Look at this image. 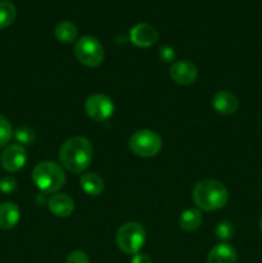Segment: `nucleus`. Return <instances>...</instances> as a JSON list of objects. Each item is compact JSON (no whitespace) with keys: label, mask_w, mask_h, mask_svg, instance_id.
Masks as SVG:
<instances>
[{"label":"nucleus","mask_w":262,"mask_h":263,"mask_svg":"<svg viewBox=\"0 0 262 263\" xmlns=\"http://www.w3.org/2000/svg\"><path fill=\"white\" fill-rule=\"evenodd\" d=\"M59 162L72 174L84 172L91 163L92 145L89 139L74 136L62 144L59 149Z\"/></svg>","instance_id":"obj_1"},{"label":"nucleus","mask_w":262,"mask_h":263,"mask_svg":"<svg viewBox=\"0 0 262 263\" xmlns=\"http://www.w3.org/2000/svg\"><path fill=\"white\" fill-rule=\"evenodd\" d=\"M192 197L198 210L212 212L225 207L229 199V192L220 181L202 180L194 186Z\"/></svg>","instance_id":"obj_2"},{"label":"nucleus","mask_w":262,"mask_h":263,"mask_svg":"<svg viewBox=\"0 0 262 263\" xmlns=\"http://www.w3.org/2000/svg\"><path fill=\"white\" fill-rule=\"evenodd\" d=\"M32 181L39 190L46 194L57 193L66 182L64 170L53 161H44L32 170Z\"/></svg>","instance_id":"obj_3"},{"label":"nucleus","mask_w":262,"mask_h":263,"mask_svg":"<svg viewBox=\"0 0 262 263\" xmlns=\"http://www.w3.org/2000/svg\"><path fill=\"white\" fill-rule=\"evenodd\" d=\"M146 234L143 226L138 222H126L116 234V244L126 254H136L145 243Z\"/></svg>","instance_id":"obj_4"},{"label":"nucleus","mask_w":262,"mask_h":263,"mask_svg":"<svg viewBox=\"0 0 262 263\" xmlns=\"http://www.w3.org/2000/svg\"><path fill=\"white\" fill-rule=\"evenodd\" d=\"M128 148L135 156L151 158L157 156L162 149V139L152 130H139L131 135Z\"/></svg>","instance_id":"obj_5"},{"label":"nucleus","mask_w":262,"mask_h":263,"mask_svg":"<svg viewBox=\"0 0 262 263\" xmlns=\"http://www.w3.org/2000/svg\"><path fill=\"white\" fill-rule=\"evenodd\" d=\"M74 55L77 61L86 67H98L104 59L103 45L92 36H82L74 45Z\"/></svg>","instance_id":"obj_6"},{"label":"nucleus","mask_w":262,"mask_h":263,"mask_svg":"<svg viewBox=\"0 0 262 263\" xmlns=\"http://www.w3.org/2000/svg\"><path fill=\"white\" fill-rule=\"evenodd\" d=\"M85 112L95 122H105L113 116L115 105L107 95L94 94L85 102Z\"/></svg>","instance_id":"obj_7"},{"label":"nucleus","mask_w":262,"mask_h":263,"mask_svg":"<svg viewBox=\"0 0 262 263\" xmlns=\"http://www.w3.org/2000/svg\"><path fill=\"white\" fill-rule=\"evenodd\" d=\"M27 161V154L26 149L20 144H13L8 148L4 149V152L0 156V163L2 167L8 172H17L26 164Z\"/></svg>","instance_id":"obj_8"},{"label":"nucleus","mask_w":262,"mask_h":263,"mask_svg":"<svg viewBox=\"0 0 262 263\" xmlns=\"http://www.w3.org/2000/svg\"><path fill=\"white\" fill-rule=\"evenodd\" d=\"M130 40L139 48H149L158 41V32L148 23H138L131 28Z\"/></svg>","instance_id":"obj_9"},{"label":"nucleus","mask_w":262,"mask_h":263,"mask_svg":"<svg viewBox=\"0 0 262 263\" xmlns=\"http://www.w3.org/2000/svg\"><path fill=\"white\" fill-rule=\"evenodd\" d=\"M170 77L179 85H192L198 77V69L188 61L175 62L170 68Z\"/></svg>","instance_id":"obj_10"},{"label":"nucleus","mask_w":262,"mask_h":263,"mask_svg":"<svg viewBox=\"0 0 262 263\" xmlns=\"http://www.w3.org/2000/svg\"><path fill=\"white\" fill-rule=\"evenodd\" d=\"M212 107L220 115L230 116L238 110L239 100L233 92L217 91L212 98Z\"/></svg>","instance_id":"obj_11"},{"label":"nucleus","mask_w":262,"mask_h":263,"mask_svg":"<svg viewBox=\"0 0 262 263\" xmlns=\"http://www.w3.org/2000/svg\"><path fill=\"white\" fill-rule=\"evenodd\" d=\"M49 211L55 217H69L73 213L74 202L69 195L67 194H53L49 198L48 202Z\"/></svg>","instance_id":"obj_12"},{"label":"nucleus","mask_w":262,"mask_h":263,"mask_svg":"<svg viewBox=\"0 0 262 263\" xmlns=\"http://www.w3.org/2000/svg\"><path fill=\"white\" fill-rule=\"evenodd\" d=\"M21 211L17 204L7 202L0 204V230H10L20 222Z\"/></svg>","instance_id":"obj_13"},{"label":"nucleus","mask_w":262,"mask_h":263,"mask_svg":"<svg viewBox=\"0 0 262 263\" xmlns=\"http://www.w3.org/2000/svg\"><path fill=\"white\" fill-rule=\"evenodd\" d=\"M238 254L235 248L228 243H220L211 249L207 263H235Z\"/></svg>","instance_id":"obj_14"},{"label":"nucleus","mask_w":262,"mask_h":263,"mask_svg":"<svg viewBox=\"0 0 262 263\" xmlns=\"http://www.w3.org/2000/svg\"><path fill=\"white\" fill-rule=\"evenodd\" d=\"M80 185H81L82 190L91 197H98L104 190V181L99 175L94 174V172H87V174L82 175L80 177Z\"/></svg>","instance_id":"obj_15"},{"label":"nucleus","mask_w":262,"mask_h":263,"mask_svg":"<svg viewBox=\"0 0 262 263\" xmlns=\"http://www.w3.org/2000/svg\"><path fill=\"white\" fill-rule=\"evenodd\" d=\"M203 221L202 212L197 208H189L180 216L179 225L185 231H195L200 228Z\"/></svg>","instance_id":"obj_16"},{"label":"nucleus","mask_w":262,"mask_h":263,"mask_svg":"<svg viewBox=\"0 0 262 263\" xmlns=\"http://www.w3.org/2000/svg\"><path fill=\"white\" fill-rule=\"evenodd\" d=\"M54 33H55V37L58 41L64 44H71L77 39V27L72 22L64 21V22L58 23L55 26Z\"/></svg>","instance_id":"obj_17"},{"label":"nucleus","mask_w":262,"mask_h":263,"mask_svg":"<svg viewBox=\"0 0 262 263\" xmlns=\"http://www.w3.org/2000/svg\"><path fill=\"white\" fill-rule=\"evenodd\" d=\"M15 17H17V9L14 4L8 0H2L0 2V30L12 25Z\"/></svg>","instance_id":"obj_18"},{"label":"nucleus","mask_w":262,"mask_h":263,"mask_svg":"<svg viewBox=\"0 0 262 263\" xmlns=\"http://www.w3.org/2000/svg\"><path fill=\"white\" fill-rule=\"evenodd\" d=\"M234 233H235V230H234L233 223L228 220L220 221L215 229L216 236H217L218 240H221L222 243H226L228 240H230L234 236Z\"/></svg>","instance_id":"obj_19"},{"label":"nucleus","mask_w":262,"mask_h":263,"mask_svg":"<svg viewBox=\"0 0 262 263\" xmlns=\"http://www.w3.org/2000/svg\"><path fill=\"white\" fill-rule=\"evenodd\" d=\"M12 136L13 130L9 121H8L4 116L0 115V148L7 145L10 141V139H12Z\"/></svg>","instance_id":"obj_20"},{"label":"nucleus","mask_w":262,"mask_h":263,"mask_svg":"<svg viewBox=\"0 0 262 263\" xmlns=\"http://www.w3.org/2000/svg\"><path fill=\"white\" fill-rule=\"evenodd\" d=\"M14 138L21 144H32L35 141V133L31 128L23 126L14 131Z\"/></svg>","instance_id":"obj_21"},{"label":"nucleus","mask_w":262,"mask_h":263,"mask_svg":"<svg viewBox=\"0 0 262 263\" xmlns=\"http://www.w3.org/2000/svg\"><path fill=\"white\" fill-rule=\"evenodd\" d=\"M17 189V181H15L13 177H3L0 180V192L4 193V194H10L14 190Z\"/></svg>","instance_id":"obj_22"},{"label":"nucleus","mask_w":262,"mask_h":263,"mask_svg":"<svg viewBox=\"0 0 262 263\" xmlns=\"http://www.w3.org/2000/svg\"><path fill=\"white\" fill-rule=\"evenodd\" d=\"M159 58L161 61H163L164 63H171L176 58V53H175L174 48L169 45H164L159 49Z\"/></svg>","instance_id":"obj_23"},{"label":"nucleus","mask_w":262,"mask_h":263,"mask_svg":"<svg viewBox=\"0 0 262 263\" xmlns=\"http://www.w3.org/2000/svg\"><path fill=\"white\" fill-rule=\"evenodd\" d=\"M66 263H90L89 257L82 251H73L67 257Z\"/></svg>","instance_id":"obj_24"},{"label":"nucleus","mask_w":262,"mask_h":263,"mask_svg":"<svg viewBox=\"0 0 262 263\" xmlns=\"http://www.w3.org/2000/svg\"><path fill=\"white\" fill-rule=\"evenodd\" d=\"M131 263H152V259L148 254L136 253L134 254L133 259H131Z\"/></svg>","instance_id":"obj_25"},{"label":"nucleus","mask_w":262,"mask_h":263,"mask_svg":"<svg viewBox=\"0 0 262 263\" xmlns=\"http://www.w3.org/2000/svg\"><path fill=\"white\" fill-rule=\"evenodd\" d=\"M259 230H261V233H262V218H261V221H259Z\"/></svg>","instance_id":"obj_26"}]
</instances>
